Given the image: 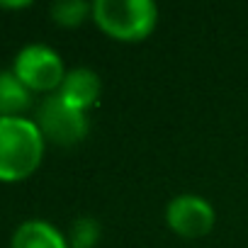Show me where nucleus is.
Listing matches in <instances>:
<instances>
[{
    "label": "nucleus",
    "instance_id": "f257e3e1",
    "mask_svg": "<svg viewBox=\"0 0 248 248\" xmlns=\"http://www.w3.org/2000/svg\"><path fill=\"white\" fill-rule=\"evenodd\" d=\"M44 137L37 122L25 117L0 119V180L17 183L30 178L42 163Z\"/></svg>",
    "mask_w": 248,
    "mask_h": 248
},
{
    "label": "nucleus",
    "instance_id": "f03ea898",
    "mask_svg": "<svg viewBox=\"0 0 248 248\" xmlns=\"http://www.w3.org/2000/svg\"><path fill=\"white\" fill-rule=\"evenodd\" d=\"M93 17L105 34L119 42H139L154 32L158 8L151 0H95Z\"/></svg>",
    "mask_w": 248,
    "mask_h": 248
},
{
    "label": "nucleus",
    "instance_id": "7ed1b4c3",
    "mask_svg": "<svg viewBox=\"0 0 248 248\" xmlns=\"http://www.w3.org/2000/svg\"><path fill=\"white\" fill-rule=\"evenodd\" d=\"M37 127L44 141H51L56 146H76L88 137L90 124L83 109H76L56 93V95L44 97V102L39 105Z\"/></svg>",
    "mask_w": 248,
    "mask_h": 248
},
{
    "label": "nucleus",
    "instance_id": "20e7f679",
    "mask_svg": "<svg viewBox=\"0 0 248 248\" xmlns=\"http://www.w3.org/2000/svg\"><path fill=\"white\" fill-rule=\"evenodd\" d=\"M13 73L20 78V83L27 90H39V93L61 88V83L66 78L61 56L54 49L44 46V44L25 46L15 59Z\"/></svg>",
    "mask_w": 248,
    "mask_h": 248
},
{
    "label": "nucleus",
    "instance_id": "39448f33",
    "mask_svg": "<svg viewBox=\"0 0 248 248\" xmlns=\"http://www.w3.org/2000/svg\"><path fill=\"white\" fill-rule=\"evenodd\" d=\"M166 221L175 233L185 238H200L214 226V207L204 197L178 195L166 207Z\"/></svg>",
    "mask_w": 248,
    "mask_h": 248
},
{
    "label": "nucleus",
    "instance_id": "423d86ee",
    "mask_svg": "<svg viewBox=\"0 0 248 248\" xmlns=\"http://www.w3.org/2000/svg\"><path fill=\"white\" fill-rule=\"evenodd\" d=\"M100 88L102 85H100V78H97L95 71H90V68H73V71L66 73V78H63L61 88H59V95L68 105H73L76 109L85 112L88 107H93L97 102Z\"/></svg>",
    "mask_w": 248,
    "mask_h": 248
},
{
    "label": "nucleus",
    "instance_id": "0eeeda50",
    "mask_svg": "<svg viewBox=\"0 0 248 248\" xmlns=\"http://www.w3.org/2000/svg\"><path fill=\"white\" fill-rule=\"evenodd\" d=\"M10 248H68L66 236L56 231L51 224L32 219L15 229Z\"/></svg>",
    "mask_w": 248,
    "mask_h": 248
},
{
    "label": "nucleus",
    "instance_id": "6e6552de",
    "mask_svg": "<svg viewBox=\"0 0 248 248\" xmlns=\"http://www.w3.org/2000/svg\"><path fill=\"white\" fill-rule=\"evenodd\" d=\"M30 90L10 71H0V119L20 117L30 107Z\"/></svg>",
    "mask_w": 248,
    "mask_h": 248
},
{
    "label": "nucleus",
    "instance_id": "1a4fd4ad",
    "mask_svg": "<svg viewBox=\"0 0 248 248\" xmlns=\"http://www.w3.org/2000/svg\"><path fill=\"white\" fill-rule=\"evenodd\" d=\"M100 241V221L93 217H78L66 236L68 248H93Z\"/></svg>",
    "mask_w": 248,
    "mask_h": 248
},
{
    "label": "nucleus",
    "instance_id": "9d476101",
    "mask_svg": "<svg viewBox=\"0 0 248 248\" xmlns=\"http://www.w3.org/2000/svg\"><path fill=\"white\" fill-rule=\"evenodd\" d=\"M90 13L93 5L83 3V0H59L51 5V17L61 27H78Z\"/></svg>",
    "mask_w": 248,
    "mask_h": 248
},
{
    "label": "nucleus",
    "instance_id": "9b49d317",
    "mask_svg": "<svg viewBox=\"0 0 248 248\" xmlns=\"http://www.w3.org/2000/svg\"><path fill=\"white\" fill-rule=\"evenodd\" d=\"M30 3H0V8H27Z\"/></svg>",
    "mask_w": 248,
    "mask_h": 248
}]
</instances>
